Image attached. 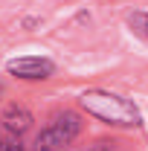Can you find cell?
I'll list each match as a JSON object with an SVG mask.
<instances>
[{
	"label": "cell",
	"instance_id": "8992f818",
	"mask_svg": "<svg viewBox=\"0 0 148 151\" xmlns=\"http://www.w3.org/2000/svg\"><path fill=\"white\" fill-rule=\"evenodd\" d=\"M0 151H23V145H20V137L9 139V142H3V148H0Z\"/></svg>",
	"mask_w": 148,
	"mask_h": 151
},
{
	"label": "cell",
	"instance_id": "9c48e42d",
	"mask_svg": "<svg viewBox=\"0 0 148 151\" xmlns=\"http://www.w3.org/2000/svg\"><path fill=\"white\" fill-rule=\"evenodd\" d=\"M0 148H3V142H0Z\"/></svg>",
	"mask_w": 148,
	"mask_h": 151
},
{
	"label": "cell",
	"instance_id": "7a4b0ae2",
	"mask_svg": "<svg viewBox=\"0 0 148 151\" xmlns=\"http://www.w3.org/2000/svg\"><path fill=\"white\" fill-rule=\"evenodd\" d=\"M81 134V119L78 113H61L55 116L44 131L38 134L35 139V148L38 151H64L67 145H73V139Z\"/></svg>",
	"mask_w": 148,
	"mask_h": 151
},
{
	"label": "cell",
	"instance_id": "3957f363",
	"mask_svg": "<svg viewBox=\"0 0 148 151\" xmlns=\"http://www.w3.org/2000/svg\"><path fill=\"white\" fill-rule=\"evenodd\" d=\"M6 73L20 78V81H47L55 73V64L47 55H18L6 61Z\"/></svg>",
	"mask_w": 148,
	"mask_h": 151
},
{
	"label": "cell",
	"instance_id": "ba28073f",
	"mask_svg": "<svg viewBox=\"0 0 148 151\" xmlns=\"http://www.w3.org/2000/svg\"><path fill=\"white\" fill-rule=\"evenodd\" d=\"M0 96H3V81H0Z\"/></svg>",
	"mask_w": 148,
	"mask_h": 151
},
{
	"label": "cell",
	"instance_id": "5b68a950",
	"mask_svg": "<svg viewBox=\"0 0 148 151\" xmlns=\"http://www.w3.org/2000/svg\"><path fill=\"white\" fill-rule=\"evenodd\" d=\"M131 26H134L142 38H148V12H137V15L131 18Z\"/></svg>",
	"mask_w": 148,
	"mask_h": 151
},
{
	"label": "cell",
	"instance_id": "52a82bcc",
	"mask_svg": "<svg viewBox=\"0 0 148 151\" xmlns=\"http://www.w3.org/2000/svg\"><path fill=\"white\" fill-rule=\"evenodd\" d=\"M90 151H113L111 145H96V148H90Z\"/></svg>",
	"mask_w": 148,
	"mask_h": 151
},
{
	"label": "cell",
	"instance_id": "6da1fadb",
	"mask_svg": "<svg viewBox=\"0 0 148 151\" xmlns=\"http://www.w3.org/2000/svg\"><path fill=\"white\" fill-rule=\"evenodd\" d=\"M78 108L87 113V116L111 125V128H139L142 125L139 108L131 99L113 93V90L90 87V90H84V93L78 96Z\"/></svg>",
	"mask_w": 148,
	"mask_h": 151
},
{
	"label": "cell",
	"instance_id": "277c9868",
	"mask_svg": "<svg viewBox=\"0 0 148 151\" xmlns=\"http://www.w3.org/2000/svg\"><path fill=\"white\" fill-rule=\"evenodd\" d=\"M0 122L6 125V131L20 137V134H26L32 128V113L26 111L23 105H6L3 113H0Z\"/></svg>",
	"mask_w": 148,
	"mask_h": 151
}]
</instances>
